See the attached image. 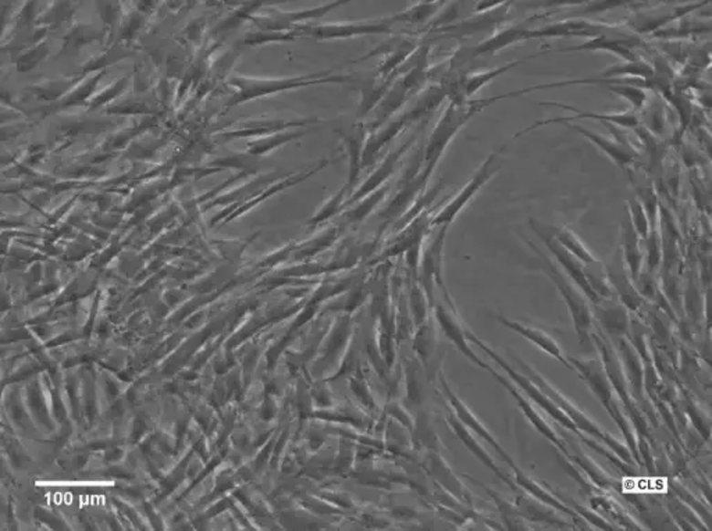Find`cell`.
Masks as SVG:
<instances>
[{
	"label": "cell",
	"instance_id": "cell-15",
	"mask_svg": "<svg viewBox=\"0 0 712 531\" xmlns=\"http://www.w3.org/2000/svg\"><path fill=\"white\" fill-rule=\"evenodd\" d=\"M562 126L573 130V131L581 134V137L586 138L592 145L597 146L602 152H604L611 161H615L621 169H628V167L633 166L640 156L636 148L631 142H622V141L616 140L615 137H605V135L590 131V130L576 126V124L565 123Z\"/></svg>",
	"mask_w": 712,
	"mask_h": 531
},
{
	"label": "cell",
	"instance_id": "cell-17",
	"mask_svg": "<svg viewBox=\"0 0 712 531\" xmlns=\"http://www.w3.org/2000/svg\"><path fill=\"white\" fill-rule=\"evenodd\" d=\"M530 33L531 28H529L526 24H515V26H506V28H501L497 33H494L493 36H488L487 39H485L477 47L464 49V53L467 60L472 62V60L480 57V56L496 55L499 50L506 49V47H511V45L528 41V39H530Z\"/></svg>",
	"mask_w": 712,
	"mask_h": 531
},
{
	"label": "cell",
	"instance_id": "cell-22",
	"mask_svg": "<svg viewBox=\"0 0 712 531\" xmlns=\"http://www.w3.org/2000/svg\"><path fill=\"white\" fill-rule=\"evenodd\" d=\"M347 5V2H330L324 6L316 7V9L304 10V12H288V13H275L272 17H254L255 24L260 26V28L269 29V31H287L291 28L292 24L298 23V21H307L309 18H318L321 16L328 15L331 10L336 7Z\"/></svg>",
	"mask_w": 712,
	"mask_h": 531
},
{
	"label": "cell",
	"instance_id": "cell-6",
	"mask_svg": "<svg viewBox=\"0 0 712 531\" xmlns=\"http://www.w3.org/2000/svg\"><path fill=\"white\" fill-rule=\"evenodd\" d=\"M506 151V146H502L496 152H491L490 155L483 161L482 166L476 170V172L472 175V179L469 180L467 184L464 185L458 195L454 196L453 201L444 206L435 219H432V225H450L454 222L456 216L461 213L462 209L472 201L476 193L493 179L494 175L501 169L502 161L501 158Z\"/></svg>",
	"mask_w": 712,
	"mask_h": 531
},
{
	"label": "cell",
	"instance_id": "cell-26",
	"mask_svg": "<svg viewBox=\"0 0 712 531\" xmlns=\"http://www.w3.org/2000/svg\"><path fill=\"white\" fill-rule=\"evenodd\" d=\"M639 241L640 237L634 231L631 220L626 217L625 223L622 224V251H623V257H625V263L628 266L629 276L633 283L640 280L643 263H644Z\"/></svg>",
	"mask_w": 712,
	"mask_h": 531
},
{
	"label": "cell",
	"instance_id": "cell-29",
	"mask_svg": "<svg viewBox=\"0 0 712 531\" xmlns=\"http://www.w3.org/2000/svg\"><path fill=\"white\" fill-rule=\"evenodd\" d=\"M450 423L451 426H453V429L455 430L456 435L461 438L462 442H464V444L466 445V447L469 448V450L472 451V453H475V455H476L477 458L483 462V463H485V466H487L488 469L493 470L494 474H496L497 476L502 480V482L506 483V484H508L509 487L517 490V488H515L514 483H512V480H509L506 474H502V470L499 469L496 463H494V461L490 458V455H488V453H486L482 447H480V444H477V441L473 438V435L470 434V432L466 429V426H465V424L462 423L459 419L456 421V418H450Z\"/></svg>",
	"mask_w": 712,
	"mask_h": 531
},
{
	"label": "cell",
	"instance_id": "cell-37",
	"mask_svg": "<svg viewBox=\"0 0 712 531\" xmlns=\"http://www.w3.org/2000/svg\"><path fill=\"white\" fill-rule=\"evenodd\" d=\"M645 106H647V117H645L647 131L654 135L663 134L666 126L665 110H664L663 103H650V100H648Z\"/></svg>",
	"mask_w": 712,
	"mask_h": 531
},
{
	"label": "cell",
	"instance_id": "cell-32",
	"mask_svg": "<svg viewBox=\"0 0 712 531\" xmlns=\"http://www.w3.org/2000/svg\"><path fill=\"white\" fill-rule=\"evenodd\" d=\"M443 2H421V4L414 5L409 9L403 10V12L395 13V15L385 17L384 20L394 26L398 23L405 24H422L429 23L432 20L433 16L440 10L441 6H444Z\"/></svg>",
	"mask_w": 712,
	"mask_h": 531
},
{
	"label": "cell",
	"instance_id": "cell-10",
	"mask_svg": "<svg viewBox=\"0 0 712 531\" xmlns=\"http://www.w3.org/2000/svg\"><path fill=\"white\" fill-rule=\"evenodd\" d=\"M530 224L534 233L538 234L539 237L541 238V241L546 244L547 248L550 249V252L557 257L560 265L562 266L563 269L567 270V273L570 275V277L572 278L573 283H575L576 286L581 288V291L586 295V298L589 299L590 302H592V304H597V302L600 301V298L597 297L596 292L592 291L589 280H587L586 275H584V263H581L578 257L573 256L567 248H563V246L558 243L557 238L552 235L551 228L541 224V223L536 222V220H530Z\"/></svg>",
	"mask_w": 712,
	"mask_h": 531
},
{
	"label": "cell",
	"instance_id": "cell-39",
	"mask_svg": "<svg viewBox=\"0 0 712 531\" xmlns=\"http://www.w3.org/2000/svg\"><path fill=\"white\" fill-rule=\"evenodd\" d=\"M647 241V266L650 272L657 270L661 260V241L657 227H651Z\"/></svg>",
	"mask_w": 712,
	"mask_h": 531
},
{
	"label": "cell",
	"instance_id": "cell-38",
	"mask_svg": "<svg viewBox=\"0 0 712 531\" xmlns=\"http://www.w3.org/2000/svg\"><path fill=\"white\" fill-rule=\"evenodd\" d=\"M348 193H351V191L350 188L347 187V184H345L339 193H334V195L329 199L328 203L324 204L321 211L319 212L318 216L315 217V223H320L323 222V220L330 219L333 214L339 213V212L344 208L345 199H347Z\"/></svg>",
	"mask_w": 712,
	"mask_h": 531
},
{
	"label": "cell",
	"instance_id": "cell-13",
	"mask_svg": "<svg viewBox=\"0 0 712 531\" xmlns=\"http://www.w3.org/2000/svg\"><path fill=\"white\" fill-rule=\"evenodd\" d=\"M414 141H416V137L414 135V137L409 138L406 142H403V145L398 146L397 150L393 151V152L389 153V155H385V158L380 161L379 166H377L376 169L371 172L368 180H366V182H363V184L361 185L358 190L353 191V193H351L350 199L345 201L344 208H348V206H351V204L356 203V202H360L361 199L365 198L366 195L373 193V191H376L377 188L387 184L390 177L394 174L395 170H397V167L400 166L403 156H405L406 153L409 152V150H411L412 146H414Z\"/></svg>",
	"mask_w": 712,
	"mask_h": 531
},
{
	"label": "cell",
	"instance_id": "cell-27",
	"mask_svg": "<svg viewBox=\"0 0 712 531\" xmlns=\"http://www.w3.org/2000/svg\"><path fill=\"white\" fill-rule=\"evenodd\" d=\"M594 307H600V321L610 334H623L628 330L629 318L625 305L619 299H600Z\"/></svg>",
	"mask_w": 712,
	"mask_h": 531
},
{
	"label": "cell",
	"instance_id": "cell-40",
	"mask_svg": "<svg viewBox=\"0 0 712 531\" xmlns=\"http://www.w3.org/2000/svg\"><path fill=\"white\" fill-rule=\"evenodd\" d=\"M625 2H587V4H579L578 13H575V17L578 16L597 15V13L608 12V10L618 9V7L625 6Z\"/></svg>",
	"mask_w": 712,
	"mask_h": 531
},
{
	"label": "cell",
	"instance_id": "cell-4",
	"mask_svg": "<svg viewBox=\"0 0 712 531\" xmlns=\"http://www.w3.org/2000/svg\"><path fill=\"white\" fill-rule=\"evenodd\" d=\"M570 362L572 363L575 370L581 374V379L586 380L592 391L596 394V397L602 401V405L607 409L611 418L616 422L619 429L625 434L626 441H628L629 447H631L632 453L636 456L639 461V455H637L636 440H634V432H632L631 424L623 418V413L619 411L618 403L613 400V387L611 384L610 379H608L607 371H605L604 366L599 360H579L575 358H571Z\"/></svg>",
	"mask_w": 712,
	"mask_h": 531
},
{
	"label": "cell",
	"instance_id": "cell-3",
	"mask_svg": "<svg viewBox=\"0 0 712 531\" xmlns=\"http://www.w3.org/2000/svg\"><path fill=\"white\" fill-rule=\"evenodd\" d=\"M526 241H528L529 246L533 249L534 254L538 255L539 259H540L541 269L549 276L550 280L555 284L563 301L570 307L576 333H578L579 338L584 344L586 339L589 338L590 328H592V313L589 304H587L586 297L579 292V286L576 284L570 283L567 280L565 275L555 267L554 263L551 262L549 256H546L538 246L533 245L530 240Z\"/></svg>",
	"mask_w": 712,
	"mask_h": 531
},
{
	"label": "cell",
	"instance_id": "cell-34",
	"mask_svg": "<svg viewBox=\"0 0 712 531\" xmlns=\"http://www.w3.org/2000/svg\"><path fill=\"white\" fill-rule=\"evenodd\" d=\"M390 188L392 187L389 184L382 185V187L377 188L376 191L366 195L365 198L361 199L360 202H356L355 206L345 213V217L350 222H362L366 216L372 213V211H374L377 204L387 196V193H390Z\"/></svg>",
	"mask_w": 712,
	"mask_h": 531
},
{
	"label": "cell",
	"instance_id": "cell-31",
	"mask_svg": "<svg viewBox=\"0 0 712 531\" xmlns=\"http://www.w3.org/2000/svg\"><path fill=\"white\" fill-rule=\"evenodd\" d=\"M514 470L515 480H517L518 484H519L523 490L528 491L531 496L539 499V501H541L543 504H547V505L551 506V508L557 509V511L565 512V514L571 515L572 517H578V515H576L570 506L560 503V499H558L557 496L552 495L551 493H549L543 485L539 484L538 482H534L533 479L526 476L522 470L518 469L517 466L514 467Z\"/></svg>",
	"mask_w": 712,
	"mask_h": 531
},
{
	"label": "cell",
	"instance_id": "cell-9",
	"mask_svg": "<svg viewBox=\"0 0 712 531\" xmlns=\"http://www.w3.org/2000/svg\"><path fill=\"white\" fill-rule=\"evenodd\" d=\"M315 39H348L353 36H373V34L393 33V26L384 18L377 21H358V23L321 24V26H302L294 29Z\"/></svg>",
	"mask_w": 712,
	"mask_h": 531
},
{
	"label": "cell",
	"instance_id": "cell-11",
	"mask_svg": "<svg viewBox=\"0 0 712 531\" xmlns=\"http://www.w3.org/2000/svg\"><path fill=\"white\" fill-rule=\"evenodd\" d=\"M541 105L555 106V108L565 109V110L573 111L576 113L573 117H555V119H549V120L536 121L531 124L528 129L523 131L518 132L515 138L520 137V135L526 134V132L533 131V130L540 129L544 126H552V124H565L571 123L573 120H592L600 121V123L613 124V126L621 127V129H637L640 124L639 113L634 111H622V113H599V111L581 110V109L573 108L571 105H563V103L557 102H546Z\"/></svg>",
	"mask_w": 712,
	"mask_h": 531
},
{
	"label": "cell",
	"instance_id": "cell-36",
	"mask_svg": "<svg viewBox=\"0 0 712 531\" xmlns=\"http://www.w3.org/2000/svg\"><path fill=\"white\" fill-rule=\"evenodd\" d=\"M628 217L631 220L632 225H633L634 231L639 235L640 240H645L650 234L651 224L648 220L645 209L643 208V204L640 203L639 199L633 198L628 201Z\"/></svg>",
	"mask_w": 712,
	"mask_h": 531
},
{
	"label": "cell",
	"instance_id": "cell-18",
	"mask_svg": "<svg viewBox=\"0 0 712 531\" xmlns=\"http://www.w3.org/2000/svg\"><path fill=\"white\" fill-rule=\"evenodd\" d=\"M447 227L448 225H440V233L430 243L429 248L426 249L424 257H422V283H424V291H426L427 298H429L430 307L435 305V302H433L435 283H437V286L444 289L443 246Z\"/></svg>",
	"mask_w": 712,
	"mask_h": 531
},
{
	"label": "cell",
	"instance_id": "cell-16",
	"mask_svg": "<svg viewBox=\"0 0 712 531\" xmlns=\"http://www.w3.org/2000/svg\"><path fill=\"white\" fill-rule=\"evenodd\" d=\"M341 135L342 143H344L345 153L348 155V182L347 187L351 193L355 190L356 182L360 180L361 172H362V155L365 150L366 138H368V126L365 123H358L351 126L350 129L339 130Z\"/></svg>",
	"mask_w": 712,
	"mask_h": 531
},
{
	"label": "cell",
	"instance_id": "cell-12",
	"mask_svg": "<svg viewBox=\"0 0 712 531\" xmlns=\"http://www.w3.org/2000/svg\"><path fill=\"white\" fill-rule=\"evenodd\" d=\"M706 5H708V2H692V4L668 5L666 9L658 7V9H651L647 12L642 10V12L634 13L629 18L628 26L632 31H636L637 34H654L663 29L665 24L675 20H682L690 13L701 9Z\"/></svg>",
	"mask_w": 712,
	"mask_h": 531
},
{
	"label": "cell",
	"instance_id": "cell-30",
	"mask_svg": "<svg viewBox=\"0 0 712 531\" xmlns=\"http://www.w3.org/2000/svg\"><path fill=\"white\" fill-rule=\"evenodd\" d=\"M621 265V259H616L615 266ZM608 281H610L613 289H615L616 294L619 295L622 304L625 307H631V309H637L642 304V297L639 292L634 289L633 281L629 280L628 276L622 272L621 267H615L611 270H607Z\"/></svg>",
	"mask_w": 712,
	"mask_h": 531
},
{
	"label": "cell",
	"instance_id": "cell-1",
	"mask_svg": "<svg viewBox=\"0 0 712 531\" xmlns=\"http://www.w3.org/2000/svg\"><path fill=\"white\" fill-rule=\"evenodd\" d=\"M512 98V92L497 95V97L486 98V99L465 100V102H450L443 116L440 117L437 126L433 130L424 150V169L435 172V166L440 161L444 151L447 150L451 141L464 129L465 124L475 114L485 110L487 106L494 105L498 100Z\"/></svg>",
	"mask_w": 712,
	"mask_h": 531
},
{
	"label": "cell",
	"instance_id": "cell-5",
	"mask_svg": "<svg viewBox=\"0 0 712 531\" xmlns=\"http://www.w3.org/2000/svg\"><path fill=\"white\" fill-rule=\"evenodd\" d=\"M518 362H519L520 368H522V370L525 371L526 376L530 377L531 381H533L534 384H536V386H538L539 389H540L541 391H543L544 394H546L547 397H549L550 400H551L552 402H554L555 405H557L558 408H560V411H562L563 413H565V415H567L568 418L572 421V423L575 424L576 429L586 432V434L592 435V437H596L597 440L602 441L604 444H607L608 447L613 448L616 453H619V456L625 458L626 462H632L628 450H625V448L622 447L619 442H616V441L613 440L611 435H608L604 430L600 429V427L597 426L594 422L590 421V419L584 415L581 409L576 408V406L573 405L570 400H567V398L563 397V395L560 394L557 389H554V387H552L550 382H547L546 380H544L543 377L538 373V371L529 368V366L526 365V363H523L522 360H518Z\"/></svg>",
	"mask_w": 712,
	"mask_h": 531
},
{
	"label": "cell",
	"instance_id": "cell-28",
	"mask_svg": "<svg viewBox=\"0 0 712 531\" xmlns=\"http://www.w3.org/2000/svg\"><path fill=\"white\" fill-rule=\"evenodd\" d=\"M655 68L650 65V63L643 60L642 57L637 60H631V62L619 63V65L610 66L605 68L600 76H596L597 78L611 79V78H634V79H648L654 78Z\"/></svg>",
	"mask_w": 712,
	"mask_h": 531
},
{
	"label": "cell",
	"instance_id": "cell-24",
	"mask_svg": "<svg viewBox=\"0 0 712 531\" xmlns=\"http://www.w3.org/2000/svg\"><path fill=\"white\" fill-rule=\"evenodd\" d=\"M488 371H490V373L493 374V376L496 377L499 382H501L502 386L508 390L509 394H511L512 397L517 400V402L519 403L520 409H522L526 418L531 422V424H533V426L536 427V429H538L539 432L544 435V437L549 438L552 444L558 445L560 450H562L563 453H568L567 448L563 447V442L560 440V437H558L557 432H555L554 430H552V427L550 426L546 421H544L543 416L539 413L538 409L534 408L533 402H531V401L529 400L526 395H523L522 391H520L517 386H512L508 380L499 376L498 373L491 370V369Z\"/></svg>",
	"mask_w": 712,
	"mask_h": 531
},
{
	"label": "cell",
	"instance_id": "cell-35",
	"mask_svg": "<svg viewBox=\"0 0 712 531\" xmlns=\"http://www.w3.org/2000/svg\"><path fill=\"white\" fill-rule=\"evenodd\" d=\"M302 135H304V132H276L272 137H263L260 140L252 141L248 145V152L251 155H263V153L270 152L277 146L289 142V141L297 140V138L302 137Z\"/></svg>",
	"mask_w": 712,
	"mask_h": 531
},
{
	"label": "cell",
	"instance_id": "cell-14",
	"mask_svg": "<svg viewBox=\"0 0 712 531\" xmlns=\"http://www.w3.org/2000/svg\"><path fill=\"white\" fill-rule=\"evenodd\" d=\"M642 44V39L636 34L625 33L622 36H602L586 39L583 44L562 47L555 52H610L623 58V62H631L640 58L633 52V47H640Z\"/></svg>",
	"mask_w": 712,
	"mask_h": 531
},
{
	"label": "cell",
	"instance_id": "cell-23",
	"mask_svg": "<svg viewBox=\"0 0 712 531\" xmlns=\"http://www.w3.org/2000/svg\"><path fill=\"white\" fill-rule=\"evenodd\" d=\"M509 2H504L502 6L498 9L491 10V12L483 13L480 18H469V20L461 21L456 26H447L441 28V33L444 34L443 38H458V36H472L476 34L482 33V31H490L496 24L506 18L509 6Z\"/></svg>",
	"mask_w": 712,
	"mask_h": 531
},
{
	"label": "cell",
	"instance_id": "cell-7",
	"mask_svg": "<svg viewBox=\"0 0 712 531\" xmlns=\"http://www.w3.org/2000/svg\"><path fill=\"white\" fill-rule=\"evenodd\" d=\"M466 334L467 338H469L473 344H477V347L482 348V349L487 353L488 357H490L494 362L498 363L499 368H501L502 370L508 374L509 379L515 382V386L519 387L520 391L525 392L526 397H528L531 402L538 403V405L540 406L543 411H546L547 413H549V415L554 419V421H557L558 423L562 424L563 427H567V429L571 430V432H579V430L576 429V426L572 423V421H571V419L568 418V416L565 415V413H563V411H560V409L558 408V406L555 405V403L552 402V401L550 400V398L547 397V395L544 394V392L541 391V390L539 389V387L536 386L533 381H531L530 377L515 370L512 366H509L506 360L499 357L498 353L494 352V350L491 349V348H488L485 342L480 341L476 336H473V334L469 333V331H467Z\"/></svg>",
	"mask_w": 712,
	"mask_h": 531
},
{
	"label": "cell",
	"instance_id": "cell-2",
	"mask_svg": "<svg viewBox=\"0 0 712 531\" xmlns=\"http://www.w3.org/2000/svg\"><path fill=\"white\" fill-rule=\"evenodd\" d=\"M351 74H333L331 71L324 73L309 74V76L292 77V78H246V77H234L233 85L238 89L236 100V103L246 102V100L255 99V98L273 95L276 92L288 91L295 88H305L309 85L320 84H342V82L352 81Z\"/></svg>",
	"mask_w": 712,
	"mask_h": 531
},
{
	"label": "cell",
	"instance_id": "cell-21",
	"mask_svg": "<svg viewBox=\"0 0 712 531\" xmlns=\"http://www.w3.org/2000/svg\"><path fill=\"white\" fill-rule=\"evenodd\" d=\"M497 318H498L499 323L504 324L509 330L520 334V336L528 338L529 341L533 342L534 345H538L541 350L549 353L550 357H552L554 359H557L558 362L562 363L565 368L570 369V370H575V368H573L570 359L563 357L560 344H558L550 334H547L546 331L540 330V328H533V326H528V324L519 323V321L508 320V318H502V316H498Z\"/></svg>",
	"mask_w": 712,
	"mask_h": 531
},
{
	"label": "cell",
	"instance_id": "cell-8",
	"mask_svg": "<svg viewBox=\"0 0 712 531\" xmlns=\"http://www.w3.org/2000/svg\"><path fill=\"white\" fill-rule=\"evenodd\" d=\"M625 31L618 26L592 23L584 18L560 20L540 28L531 29L530 39L546 38H597L602 36H622Z\"/></svg>",
	"mask_w": 712,
	"mask_h": 531
},
{
	"label": "cell",
	"instance_id": "cell-20",
	"mask_svg": "<svg viewBox=\"0 0 712 531\" xmlns=\"http://www.w3.org/2000/svg\"><path fill=\"white\" fill-rule=\"evenodd\" d=\"M435 318H437L438 323H440L441 328L445 331V336L448 337V339L453 341V344H455V347H458V349L464 353L465 357L469 358L472 362L476 363L480 368L490 370V368H488L486 363H483L482 360L475 355V352L470 349L469 345H467L469 344V342H467V330H465L461 321L456 318L455 309H454L453 304L450 305V307L438 304L437 307H435Z\"/></svg>",
	"mask_w": 712,
	"mask_h": 531
},
{
	"label": "cell",
	"instance_id": "cell-19",
	"mask_svg": "<svg viewBox=\"0 0 712 531\" xmlns=\"http://www.w3.org/2000/svg\"><path fill=\"white\" fill-rule=\"evenodd\" d=\"M409 124L411 123H409L408 117L403 113L401 116L395 117L394 120L387 121L384 126L371 132L366 138L365 150H363L362 169L373 166L376 163L377 156L382 153L385 146L392 143Z\"/></svg>",
	"mask_w": 712,
	"mask_h": 531
},
{
	"label": "cell",
	"instance_id": "cell-25",
	"mask_svg": "<svg viewBox=\"0 0 712 531\" xmlns=\"http://www.w3.org/2000/svg\"><path fill=\"white\" fill-rule=\"evenodd\" d=\"M441 386H443L444 392L447 394V398L448 401H450L451 405H453L454 409H455V413L456 416H458L459 421H461L465 426L469 427L472 432H477L480 437L485 438L488 444L493 445L494 450H496L497 453L502 456V459H504V461H506L507 463H508L512 469H514L517 464H515V462L512 461L511 456H509L508 453H507V451L504 450V448H502L498 442H497L496 438H494L493 435L490 434V432H488V430L486 429V427L483 426L479 421H477L476 416L473 415L472 411L466 408V405H465V403L462 402L458 397H455V394L451 391L450 387H448V384L445 382V380H444V377H441Z\"/></svg>",
	"mask_w": 712,
	"mask_h": 531
},
{
	"label": "cell",
	"instance_id": "cell-33",
	"mask_svg": "<svg viewBox=\"0 0 712 531\" xmlns=\"http://www.w3.org/2000/svg\"><path fill=\"white\" fill-rule=\"evenodd\" d=\"M551 228L552 235H554L555 238H557L558 243L560 244V245L563 246V248H567L568 251L571 252V254L573 255V256L578 257L579 260H581V263H584V265H592V263H596L597 259L596 257L592 256V252L589 251V249L586 248V245H584L583 241L581 240V238L576 235V233H573L571 228L568 227H550Z\"/></svg>",
	"mask_w": 712,
	"mask_h": 531
}]
</instances>
